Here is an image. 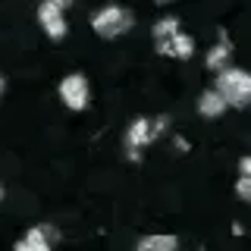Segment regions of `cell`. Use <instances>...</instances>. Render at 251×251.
Instances as JSON below:
<instances>
[{"label": "cell", "mask_w": 251, "mask_h": 251, "mask_svg": "<svg viewBox=\"0 0 251 251\" xmlns=\"http://www.w3.org/2000/svg\"><path fill=\"white\" fill-rule=\"evenodd\" d=\"M60 98L63 104H66L69 110H85V104H88V82H85V75H66L60 82Z\"/></svg>", "instance_id": "277c9868"}, {"label": "cell", "mask_w": 251, "mask_h": 251, "mask_svg": "<svg viewBox=\"0 0 251 251\" xmlns=\"http://www.w3.org/2000/svg\"><path fill=\"white\" fill-rule=\"evenodd\" d=\"M148 141H151V123H148L145 116H138V120L129 126V132H126V148H129L132 160H138V148L148 145Z\"/></svg>", "instance_id": "52a82bcc"}, {"label": "cell", "mask_w": 251, "mask_h": 251, "mask_svg": "<svg viewBox=\"0 0 251 251\" xmlns=\"http://www.w3.org/2000/svg\"><path fill=\"white\" fill-rule=\"evenodd\" d=\"M57 242V229L50 223L31 226V229L16 242V251H50V245Z\"/></svg>", "instance_id": "5b68a950"}, {"label": "cell", "mask_w": 251, "mask_h": 251, "mask_svg": "<svg viewBox=\"0 0 251 251\" xmlns=\"http://www.w3.org/2000/svg\"><path fill=\"white\" fill-rule=\"evenodd\" d=\"M91 28L100 38H116L132 28V13L123 10V6H104V10H98L91 16Z\"/></svg>", "instance_id": "7a4b0ae2"}, {"label": "cell", "mask_w": 251, "mask_h": 251, "mask_svg": "<svg viewBox=\"0 0 251 251\" xmlns=\"http://www.w3.org/2000/svg\"><path fill=\"white\" fill-rule=\"evenodd\" d=\"M176 248H179L176 235H145L135 251H176Z\"/></svg>", "instance_id": "ba28073f"}, {"label": "cell", "mask_w": 251, "mask_h": 251, "mask_svg": "<svg viewBox=\"0 0 251 251\" xmlns=\"http://www.w3.org/2000/svg\"><path fill=\"white\" fill-rule=\"evenodd\" d=\"M63 10H66V3H63V0H47V3H41V10H38L41 28L53 38V41L66 35V19H63Z\"/></svg>", "instance_id": "3957f363"}, {"label": "cell", "mask_w": 251, "mask_h": 251, "mask_svg": "<svg viewBox=\"0 0 251 251\" xmlns=\"http://www.w3.org/2000/svg\"><path fill=\"white\" fill-rule=\"evenodd\" d=\"M229 41L223 38V44H217V47H210V53H207V69H214V73H223L226 69V60H229Z\"/></svg>", "instance_id": "30bf717a"}, {"label": "cell", "mask_w": 251, "mask_h": 251, "mask_svg": "<svg viewBox=\"0 0 251 251\" xmlns=\"http://www.w3.org/2000/svg\"><path fill=\"white\" fill-rule=\"evenodd\" d=\"M0 94H3V78H0Z\"/></svg>", "instance_id": "5bb4252c"}, {"label": "cell", "mask_w": 251, "mask_h": 251, "mask_svg": "<svg viewBox=\"0 0 251 251\" xmlns=\"http://www.w3.org/2000/svg\"><path fill=\"white\" fill-rule=\"evenodd\" d=\"M239 173H242L245 179H251V160H248V157H242V163H239Z\"/></svg>", "instance_id": "4fadbf2b"}, {"label": "cell", "mask_w": 251, "mask_h": 251, "mask_svg": "<svg viewBox=\"0 0 251 251\" xmlns=\"http://www.w3.org/2000/svg\"><path fill=\"white\" fill-rule=\"evenodd\" d=\"M235 192H239V198H242V201H251V179L239 176V185H235Z\"/></svg>", "instance_id": "7c38bea8"}, {"label": "cell", "mask_w": 251, "mask_h": 251, "mask_svg": "<svg viewBox=\"0 0 251 251\" xmlns=\"http://www.w3.org/2000/svg\"><path fill=\"white\" fill-rule=\"evenodd\" d=\"M176 31H179V19L167 16V19H160V22L154 25V38H157V41H170V38L176 35Z\"/></svg>", "instance_id": "8fae6325"}, {"label": "cell", "mask_w": 251, "mask_h": 251, "mask_svg": "<svg viewBox=\"0 0 251 251\" xmlns=\"http://www.w3.org/2000/svg\"><path fill=\"white\" fill-rule=\"evenodd\" d=\"M157 50L167 53V57L188 60V57L195 53V38H192V35H182V31H176V35H173L170 41H157Z\"/></svg>", "instance_id": "8992f818"}, {"label": "cell", "mask_w": 251, "mask_h": 251, "mask_svg": "<svg viewBox=\"0 0 251 251\" xmlns=\"http://www.w3.org/2000/svg\"><path fill=\"white\" fill-rule=\"evenodd\" d=\"M226 107H245L251 100V75L245 69H223L217 73V88Z\"/></svg>", "instance_id": "6da1fadb"}, {"label": "cell", "mask_w": 251, "mask_h": 251, "mask_svg": "<svg viewBox=\"0 0 251 251\" xmlns=\"http://www.w3.org/2000/svg\"><path fill=\"white\" fill-rule=\"evenodd\" d=\"M0 201H3V185H0Z\"/></svg>", "instance_id": "9a60e30c"}, {"label": "cell", "mask_w": 251, "mask_h": 251, "mask_svg": "<svg viewBox=\"0 0 251 251\" xmlns=\"http://www.w3.org/2000/svg\"><path fill=\"white\" fill-rule=\"evenodd\" d=\"M226 110V104H223V98H220V94L210 88V91H204L201 98H198V113L201 116H210V120H214V116H220Z\"/></svg>", "instance_id": "9c48e42d"}]
</instances>
